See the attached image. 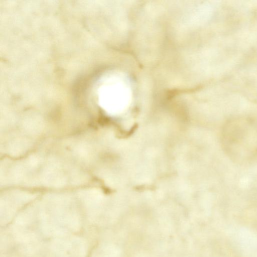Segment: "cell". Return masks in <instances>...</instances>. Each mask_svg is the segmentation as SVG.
Listing matches in <instances>:
<instances>
[{"instance_id": "1", "label": "cell", "mask_w": 257, "mask_h": 257, "mask_svg": "<svg viewBox=\"0 0 257 257\" xmlns=\"http://www.w3.org/2000/svg\"><path fill=\"white\" fill-rule=\"evenodd\" d=\"M224 150L232 159L246 161L257 158V124L237 119L224 125L222 132Z\"/></svg>"}]
</instances>
